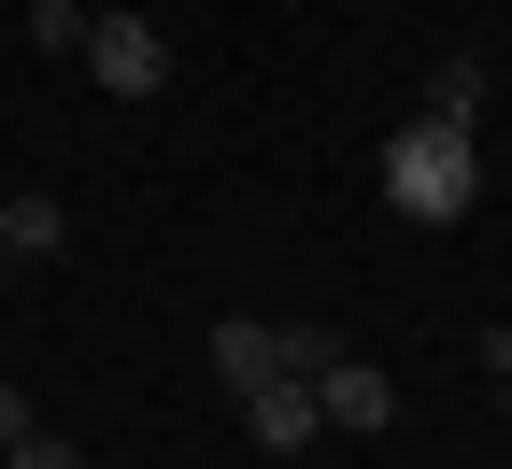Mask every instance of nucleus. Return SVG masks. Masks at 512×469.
<instances>
[{
	"instance_id": "obj_1",
	"label": "nucleus",
	"mask_w": 512,
	"mask_h": 469,
	"mask_svg": "<svg viewBox=\"0 0 512 469\" xmlns=\"http://www.w3.org/2000/svg\"><path fill=\"white\" fill-rule=\"evenodd\" d=\"M470 199H484V143H470V128L413 114L399 143H384V214H413V228H456Z\"/></svg>"
},
{
	"instance_id": "obj_2",
	"label": "nucleus",
	"mask_w": 512,
	"mask_h": 469,
	"mask_svg": "<svg viewBox=\"0 0 512 469\" xmlns=\"http://www.w3.org/2000/svg\"><path fill=\"white\" fill-rule=\"evenodd\" d=\"M299 384H313V427H328V441H384V427H399V370H384V356H342L328 342Z\"/></svg>"
},
{
	"instance_id": "obj_3",
	"label": "nucleus",
	"mask_w": 512,
	"mask_h": 469,
	"mask_svg": "<svg viewBox=\"0 0 512 469\" xmlns=\"http://www.w3.org/2000/svg\"><path fill=\"white\" fill-rule=\"evenodd\" d=\"M72 57H86L100 100H157V86H171V29H157V15H86Z\"/></svg>"
},
{
	"instance_id": "obj_4",
	"label": "nucleus",
	"mask_w": 512,
	"mask_h": 469,
	"mask_svg": "<svg viewBox=\"0 0 512 469\" xmlns=\"http://www.w3.org/2000/svg\"><path fill=\"white\" fill-rule=\"evenodd\" d=\"M242 441H256V455H313V441H328V427H313V384H299V370L242 384Z\"/></svg>"
},
{
	"instance_id": "obj_5",
	"label": "nucleus",
	"mask_w": 512,
	"mask_h": 469,
	"mask_svg": "<svg viewBox=\"0 0 512 469\" xmlns=\"http://www.w3.org/2000/svg\"><path fill=\"white\" fill-rule=\"evenodd\" d=\"M271 370H285V327H271V313H228V327H214V384L242 398V384H271Z\"/></svg>"
},
{
	"instance_id": "obj_6",
	"label": "nucleus",
	"mask_w": 512,
	"mask_h": 469,
	"mask_svg": "<svg viewBox=\"0 0 512 469\" xmlns=\"http://www.w3.org/2000/svg\"><path fill=\"white\" fill-rule=\"evenodd\" d=\"M0 256H72V214L29 185V199H0Z\"/></svg>"
},
{
	"instance_id": "obj_7",
	"label": "nucleus",
	"mask_w": 512,
	"mask_h": 469,
	"mask_svg": "<svg viewBox=\"0 0 512 469\" xmlns=\"http://www.w3.org/2000/svg\"><path fill=\"white\" fill-rule=\"evenodd\" d=\"M427 114H441V128H470V114H484V57H441V86H427Z\"/></svg>"
},
{
	"instance_id": "obj_8",
	"label": "nucleus",
	"mask_w": 512,
	"mask_h": 469,
	"mask_svg": "<svg viewBox=\"0 0 512 469\" xmlns=\"http://www.w3.org/2000/svg\"><path fill=\"white\" fill-rule=\"evenodd\" d=\"M0 469H86V455H72V441H43V427H29L15 455H0Z\"/></svg>"
},
{
	"instance_id": "obj_9",
	"label": "nucleus",
	"mask_w": 512,
	"mask_h": 469,
	"mask_svg": "<svg viewBox=\"0 0 512 469\" xmlns=\"http://www.w3.org/2000/svg\"><path fill=\"white\" fill-rule=\"evenodd\" d=\"M29 427H43V413H29V398H15V384H0V455H15V441H29Z\"/></svg>"
},
{
	"instance_id": "obj_10",
	"label": "nucleus",
	"mask_w": 512,
	"mask_h": 469,
	"mask_svg": "<svg viewBox=\"0 0 512 469\" xmlns=\"http://www.w3.org/2000/svg\"><path fill=\"white\" fill-rule=\"evenodd\" d=\"M484 384H498V413H512V342H484Z\"/></svg>"
}]
</instances>
